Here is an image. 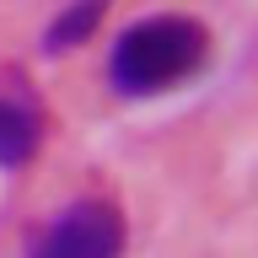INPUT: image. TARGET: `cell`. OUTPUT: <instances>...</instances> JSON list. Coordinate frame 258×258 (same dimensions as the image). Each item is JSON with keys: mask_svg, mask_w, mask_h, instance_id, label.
Wrapping results in <instances>:
<instances>
[{"mask_svg": "<svg viewBox=\"0 0 258 258\" xmlns=\"http://www.w3.org/2000/svg\"><path fill=\"white\" fill-rule=\"evenodd\" d=\"M38 151V118L22 102L0 97V167H22Z\"/></svg>", "mask_w": 258, "mask_h": 258, "instance_id": "3957f363", "label": "cell"}, {"mask_svg": "<svg viewBox=\"0 0 258 258\" xmlns=\"http://www.w3.org/2000/svg\"><path fill=\"white\" fill-rule=\"evenodd\" d=\"M124 215L108 199H76L27 242V258H118Z\"/></svg>", "mask_w": 258, "mask_h": 258, "instance_id": "7a4b0ae2", "label": "cell"}, {"mask_svg": "<svg viewBox=\"0 0 258 258\" xmlns=\"http://www.w3.org/2000/svg\"><path fill=\"white\" fill-rule=\"evenodd\" d=\"M102 6H108V0H76V6H64V11L54 16V27L43 32V48L64 54V48L86 43V38H92V27L102 22Z\"/></svg>", "mask_w": 258, "mask_h": 258, "instance_id": "277c9868", "label": "cell"}, {"mask_svg": "<svg viewBox=\"0 0 258 258\" xmlns=\"http://www.w3.org/2000/svg\"><path fill=\"white\" fill-rule=\"evenodd\" d=\"M210 54V32L194 16L161 11L129 22L108 48V81L124 97H156L177 81H188Z\"/></svg>", "mask_w": 258, "mask_h": 258, "instance_id": "6da1fadb", "label": "cell"}]
</instances>
